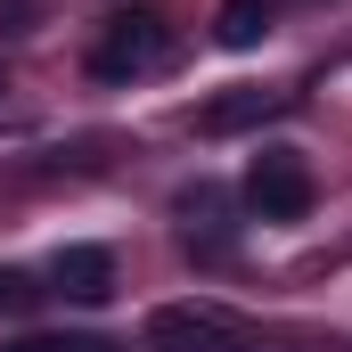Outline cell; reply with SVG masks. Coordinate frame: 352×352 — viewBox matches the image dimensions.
Returning a JSON list of instances; mask_svg holds the SVG:
<instances>
[{
    "label": "cell",
    "mask_w": 352,
    "mask_h": 352,
    "mask_svg": "<svg viewBox=\"0 0 352 352\" xmlns=\"http://www.w3.org/2000/svg\"><path fill=\"white\" fill-rule=\"evenodd\" d=\"M295 107V90H221V98H205V131L213 140H230V131H254V123H270V115H287Z\"/></svg>",
    "instance_id": "4"
},
{
    "label": "cell",
    "mask_w": 352,
    "mask_h": 352,
    "mask_svg": "<svg viewBox=\"0 0 352 352\" xmlns=\"http://www.w3.org/2000/svg\"><path fill=\"white\" fill-rule=\"evenodd\" d=\"M0 352H115L107 336H16V344H0Z\"/></svg>",
    "instance_id": "7"
},
{
    "label": "cell",
    "mask_w": 352,
    "mask_h": 352,
    "mask_svg": "<svg viewBox=\"0 0 352 352\" xmlns=\"http://www.w3.org/2000/svg\"><path fill=\"white\" fill-rule=\"evenodd\" d=\"M50 278H58V295H74V303H107V295H115V254H107V246H66V254L50 263Z\"/></svg>",
    "instance_id": "5"
},
{
    "label": "cell",
    "mask_w": 352,
    "mask_h": 352,
    "mask_svg": "<svg viewBox=\"0 0 352 352\" xmlns=\"http://www.w3.org/2000/svg\"><path fill=\"white\" fill-rule=\"evenodd\" d=\"M148 344L156 352H254L238 320H221L213 303H164L148 320Z\"/></svg>",
    "instance_id": "3"
},
{
    "label": "cell",
    "mask_w": 352,
    "mask_h": 352,
    "mask_svg": "<svg viewBox=\"0 0 352 352\" xmlns=\"http://www.w3.org/2000/svg\"><path fill=\"white\" fill-rule=\"evenodd\" d=\"M311 197H320V180H311V164H303L295 148H263V156L246 164V205H254L263 221H303Z\"/></svg>",
    "instance_id": "2"
},
{
    "label": "cell",
    "mask_w": 352,
    "mask_h": 352,
    "mask_svg": "<svg viewBox=\"0 0 352 352\" xmlns=\"http://www.w3.org/2000/svg\"><path fill=\"white\" fill-rule=\"evenodd\" d=\"M25 295H33V287H25L16 270H0V311H8V303H25Z\"/></svg>",
    "instance_id": "8"
},
{
    "label": "cell",
    "mask_w": 352,
    "mask_h": 352,
    "mask_svg": "<svg viewBox=\"0 0 352 352\" xmlns=\"http://www.w3.org/2000/svg\"><path fill=\"white\" fill-rule=\"evenodd\" d=\"M173 16L156 8V0H131V8H115L107 25H98V41H90V74L98 82H140V74H156V66H173Z\"/></svg>",
    "instance_id": "1"
},
{
    "label": "cell",
    "mask_w": 352,
    "mask_h": 352,
    "mask_svg": "<svg viewBox=\"0 0 352 352\" xmlns=\"http://www.w3.org/2000/svg\"><path fill=\"white\" fill-rule=\"evenodd\" d=\"M213 41H221V50H263L270 41V0H221Z\"/></svg>",
    "instance_id": "6"
}]
</instances>
